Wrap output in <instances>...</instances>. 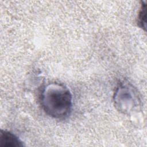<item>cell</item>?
Segmentation results:
<instances>
[{
  "label": "cell",
  "mask_w": 147,
  "mask_h": 147,
  "mask_svg": "<svg viewBox=\"0 0 147 147\" xmlns=\"http://www.w3.org/2000/svg\"><path fill=\"white\" fill-rule=\"evenodd\" d=\"M41 104L45 113L56 119H64L70 114L72 97L64 84L52 82L46 85L41 94Z\"/></svg>",
  "instance_id": "1"
},
{
  "label": "cell",
  "mask_w": 147,
  "mask_h": 147,
  "mask_svg": "<svg viewBox=\"0 0 147 147\" xmlns=\"http://www.w3.org/2000/svg\"><path fill=\"white\" fill-rule=\"evenodd\" d=\"M140 98L136 89L128 82H121L114 95L116 108L121 112L129 114L136 110L140 105Z\"/></svg>",
  "instance_id": "2"
},
{
  "label": "cell",
  "mask_w": 147,
  "mask_h": 147,
  "mask_svg": "<svg viewBox=\"0 0 147 147\" xmlns=\"http://www.w3.org/2000/svg\"><path fill=\"white\" fill-rule=\"evenodd\" d=\"M22 142L12 133L1 130L0 133V146L16 147L22 146Z\"/></svg>",
  "instance_id": "3"
},
{
  "label": "cell",
  "mask_w": 147,
  "mask_h": 147,
  "mask_svg": "<svg viewBox=\"0 0 147 147\" xmlns=\"http://www.w3.org/2000/svg\"><path fill=\"white\" fill-rule=\"evenodd\" d=\"M146 3L143 2L141 5L140 10L138 15L137 23L140 28L144 29H146Z\"/></svg>",
  "instance_id": "4"
}]
</instances>
